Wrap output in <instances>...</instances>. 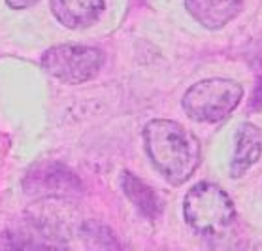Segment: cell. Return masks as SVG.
I'll return each instance as SVG.
<instances>
[{"mask_svg": "<svg viewBox=\"0 0 262 251\" xmlns=\"http://www.w3.org/2000/svg\"><path fill=\"white\" fill-rule=\"evenodd\" d=\"M143 143L149 161L172 185L185 183L200 164L196 136L178 121H149L143 129Z\"/></svg>", "mask_w": 262, "mask_h": 251, "instance_id": "cell-1", "label": "cell"}, {"mask_svg": "<svg viewBox=\"0 0 262 251\" xmlns=\"http://www.w3.org/2000/svg\"><path fill=\"white\" fill-rule=\"evenodd\" d=\"M183 215L185 221L196 233L217 236L232 227L236 208L232 198L219 185L204 181L187 191L183 200Z\"/></svg>", "mask_w": 262, "mask_h": 251, "instance_id": "cell-2", "label": "cell"}, {"mask_svg": "<svg viewBox=\"0 0 262 251\" xmlns=\"http://www.w3.org/2000/svg\"><path fill=\"white\" fill-rule=\"evenodd\" d=\"M244 98V87L227 78L202 79L187 89L181 106L198 123H219L227 119Z\"/></svg>", "mask_w": 262, "mask_h": 251, "instance_id": "cell-3", "label": "cell"}, {"mask_svg": "<svg viewBox=\"0 0 262 251\" xmlns=\"http://www.w3.org/2000/svg\"><path fill=\"white\" fill-rule=\"evenodd\" d=\"M42 66L62 83L79 85L93 79L100 72L104 66V53L91 46L62 44L43 53Z\"/></svg>", "mask_w": 262, "mask_h": 251, "instance_id": "cell-4", "label": "cell"}, {"mask_svg": "<svg viewBox=\"0 0 262 251\" xmlns=\"http://www.w3.org/2000/svg\"><path fill=\"white\" fill-rule=\"evenodd\" d=\"M23 187L32 197L48 198H68L81 193V181L76 174L55 161L34 164L27 174Z\"/></svg>", "mask_w": 262, "mask_h": 251, "instance_id": "cell-5", "label": "cell"}, {"mask_svg": "<svg viewBox=\"0 0 262 251\" xmlns=\"http://www.w3.org/2000/svg\"><path fill=\"white\" fill-rule=\"evenodd\" d=\"M185 8L204 29L217 30L238 17L244 0H185Z\"/></svg>", "mask_w": 262, "mask_h": 251, "instance_id": "cell-6", "label": "cell"}, {"mask_svg": "<svg viewBox=\"0 0 262 251\" xmlns=\"http://www.w3.org/2000/svg\"><path fill=\"white\" fill-rule=\"evenodd\" d=\"M106 0H51V12L66 29H87L98 21Z\"/></svg>", "mask_w": 262, "mask_h": 251, "instance_id": "cell-7", "label": "cell"}, {"mask_svg": "<svg viewBox=\"0 0 262 251\" xmlns=\"http://www.w3.org/2000/svg\"><path fill=\"white\" fill-rule=\"evenodd\" d=\"M262 155V131L253 123H242L236 131L234 155L230 161L232 178H242L251 166H255Z\"/></svg>", "mask_w": 262, "mask_h": 251, "instance_id": "cell-8", "label": "cell"}, {"mask_svg": "<svg viewBox=\"0 0 262 251\" xmlns=\"http://www.w3.org/2000/svg\"><path fill=\"white\" fill-rule=\"evenodd\" d=\"M121 187H123L126 198L136 206V210L143 217L157 219L161 215L162 202L159 195L147 183H143L142 179L136 178L132 172H123V176H121Z\"/></svg>", "mask_w": 262, "mask_h": 251, "instance_id": "cell-9", "label": "cell"}, {"mask_svg": "<svg viewBox=\"0 0 262 251\" xmlns=\"http://www.w3.org/2000/svg\"><path fill=\"white\" fill-rule=\"evenodd\" d=\"M83 234L87 240H93V245L96 247H117L114 240V234L110 233V228L96 223H87L83 227Z\"/></svg>", "mask_w": 262, "mask_h": 251, "instance_id": "cell-10", "label": "cell"}, {"mask_svg": "<svg viewBox=\"0 0 262 251\" xmlns=\"http://www.w3.org/2000/svg\"><path fill=\"white\" fill-rule=\"evenodd\" d=\"M6 2L12 10H27V8L34 6L38 0H6Z\"/></svg>", "mask_w": 262, "mask_h": 251, "instance_id": "cell-11", "label": "cell"}]
</instances>
